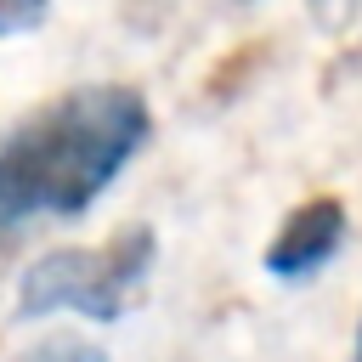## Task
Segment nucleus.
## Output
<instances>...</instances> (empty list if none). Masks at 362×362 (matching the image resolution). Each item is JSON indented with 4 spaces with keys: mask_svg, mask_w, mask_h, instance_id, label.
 <instances>
[{
    "mask_svg": "<svg viewBox=\"0 0 362 362\" xmlns=\"http://www.w3.org/2000/svg\"><path fill=\"white\" fill-rule=\"evenodd\" d=\"M153 113L136 85H74L0 136V249L34 221L85 215L147 147Z\"/></svg>",
    "mask_w": 362,
    "mask_h": 362,
    "instance_id": "1",
    "label": "nucleus"
},
{
    "mask_svg": "<svg viewBox=\"0 0 362 362\" xmlns=\"http://www.w3.org/2000/svg\"><path fill=\"white\" fill-rule=\"evenodd\" d=\"M153 260H158L153 226H124L102 243L51 249L23 272L17 317L40 322V317H57V311H74V317H90V322H119L124 305L141 294Z\"/></svg>",
    "mask_w": 362,
    "mask_h": 362,
    "instance_id": "2",
    "label": "nucleus"
},
{
    "mask_svg": "<svg viewBox=\"0 0 362 362\" xmlns=\"http://www.w3.org/2000/svg\"><path fill=\"white\" fill-rule=\"evenodd\" d=\"M339 243H345V204L328 198V192H317V198L294 204V209L277 221L260 266H266L277 283H305V277H317V272L339 255Z\"/></svg>",
    "mask_w": 362,
    "mask_h": 362,
    "instance_id": "3",
    "label": "nucleus"
},
{
    "mask_svg": "<svg viewBox=\"0 0 362 362\" xmlns=\"http://www.w3.org/2000/svg\"><path fill=\"white\" fill-rule=\"evenodd\" d=\"M11 362H107V351H102V345H90V339L57 334V339L28 345V351H23V356H11Z\"/></svg>",
    "mask_w": 362,
    "mask_h": 362,
    "instance_id": "4",
    "label": "nucleus"
},
{
    "mask_svg": "<svg viewBox=\"0 0 362 362\" xmlns=\"http://www.w3.org/2000/svg\"><path fill=\"white\" fill-rule=\"evenodd\" d=\"M45 17H51V0H0V40L34 34Z\"/></svg>",
    "mask_w": 362,
    "mask_h": 362,
    "instance_id": "5",
    "label": "nucleus"
},
{
    "mask_svg": "<svg viewBox=\"0 0 362 362\" xmlns=\"http://www.w3.org/2000/svg\"><path fill=\"white\" fill-rule=\"evenodd\" d=\"M351 362H362V317H356V351H351Z\"/></svg>",
    "mask_w": 362,
    "mask_h": 362,
    "instance_id": "6",
    "label": "nucleus"
},
{
    "mask_svg": "<svg viewBox=\"0 0 362 362\" xmlns=\"http://www.w3.org/2000/svg\"><path fill=\"white\" fill-rule=\"evenodd\" d=\"M232 6H249V0H232Z\"/></svg>",
    "mask_w": 362,
    "mask_h": 362,
    "instance_id": "7",
    "label": "nucleus"
}]
</instances>
